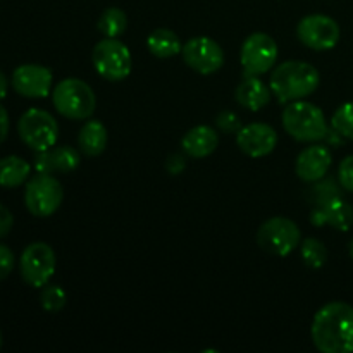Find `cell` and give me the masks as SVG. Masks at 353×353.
<instances>
[{
	"label": "cell",
	"mask_w": 353,
	"mask_h": 353,
	"mask_svg": "<svg viewBox=\"0 0 353 353\" xmlns=\"http://www.w3.org/2000/svg\"><path fill=\"white\" fill-rule=\"evenodd\" d=\"M14 264H16V259H14L12 250L6 245H0V281H3L12 272Z\"/></svg>",
	"instance_id": "cell-30"
},
{
	"label": "cell",
	"mask_w": 353,
	"mask_h": 353,
	"mask_svg": "<svg viewBox=\"0 0 353 353\" xmlns=\"http://www.w3.org/2000/svg\"><path fill=\"white\" fill-rule=\"evenodd\" d=\"M333 162L330 148L326 145L314 143L310 147L303 148L296 157L295 172L302 181L316 183L327 174Z\"/></svg>",
	"instance_id": "cell-15"
},
{
	"label": "cell",
	"mask_w": 353,
	"mask_h": 353,
	"mask_svg": "<svg viewBox=\"0 0 353 353\" xmlns=\"http://www.w3.org/2000/svg\"><path fill=\"white\" fill-rule=\"evenodd\" d=\"M183 61L195 72L203 76L214 74L224 64V52L216 40L209 37H196L183 45Z\"/></svg>",
	"instance_id": "cell-12"
},
{
	"label": "cell",
	"mask_w": 353,
	"mask_h": 353,
	"mask_svg": "<svg viewBox=\"0 0 353 353\" xmlns=\"http://www.w3.org/2000/svg\"><path fill=\"white\" fill-rule=\"evenodd\" d=\"M338 196H341V193L334 179H319L309 192V200L316 207L324 205V203H327L333 199H338Z\"/></svg>",
	"instance_id": "cell-27"
},
{
	"label": "cell",
	"mask_w": 353,
	"mask_h": 353,
	"mask_svg": "<svg viewBox=\"0 0 353 353\" xmlns=\"http://www.w3.org/2000/svg\"><path fill=\"white\" fill-rule=\"evenodd\" d=\"M236 145L248 157H265L274 152L278 145V133L265 123H252L238 131Z\"/></svg>",
	"instance_id": "cell-14"
},
{
	"label": "cell",
	"mask_w": 353,
	"mask_h": 353,
	"mask_svg": "<svg viewBox=\"0 0 353 353\" xmlns=\"http://www.w3.org/2000/svg\"><path fill=\"white\" fill-rule=\"evenodd\" d=\"M92 62L99 76L107 81H123L131 74L133 57L126 45L117 38H103L93 47Z\"/></svg>",
	"instance_id": "cell-5"
},
{
	"label": "cell",
	"mask_w": 353,
	"mask_h": 353,
	"mask_svg": "<svg viewBox=\"0 0 353 353\" xmlns=\"http://www.w3.org/2000/svg\"><path fill=\"white\" fill-rule=\"evenodd\" d=\"M12 224H14L12 212H10L6 205H2V203H0V238L7 236V234L10 233V230H12Z\"/></svg>",
	"instance_id": "cell-31"
},
{
	"label": "cell",
	"mask_w": 353,
	"mask_h": 353,
	"mask_svg": "<svg viewBox=\"0 0 353 353\" xmlns=\"http://www.w3.org/2000/svg\"><path fill=\"white\" fill-rule=\"evenodd\" d=\"M109 141V133H107L105 124L97 119H88L81 126L78 134V147L88 157H97L103 154Z\"/></svg>",
	"instance_id": "cell-20"
},
{
	"label": "cell",
	"mask_w": 353,
	"mask_h": 353,
	"mask_svg": "<svg viewBox=\"0 0 353 353\" xmlns=\"http://www.w3.org/2000/svg\"><path fill=\"white\" fill-rule=\"evenodd\" d=\"M300 255H302L303 264L309 269L319 271L327 262V248L317 238H307L300 243Z\"/></svg>",
	"instance_id": "cell-24"
},
{
	"label": "cell",
	"mask_w": 353,
	"mask_h": 353,
	"mask_svg": "<svg viewBox=\"0 0 353 353\" xmlns=\"http://www.w3.org/2000/svg\"><path fill=\"white\" fill-rule=\"evenodd\" d=\"M338 179H340L341 188L353 193V155H348L341 161L338 168Z\"/></svg>",
	"instance_id": "cell-29"
},
{
	"label": "cell",
	"mask_w": 353,
	"mask_h": 353,
	"mask_svg": "<svg viewBox=\"0 0 353 353\" xmlns=\"http://www.w3.org/2000/svg\"><path fill=\"white\" fill-rule=\"evenodd\" d=\"M64 190L61 181L47 172H38L28 179L24 188V203L34 217H48L61 207Z\"/></svg>",
	"instance_id": "cell-7"
},
{
	"label": "cell",
	"mask_w": 353,
	"mask_h": 353,
	"mask_svg": "<svg viewBox=\"0 0 353 353\" xmlns=\"http://www.w3.org/2000/svg\"><path fill=\"white\" fill-rule=\"evenodd\" d=\"M283 128L296 141L316 143L326 138L327 121L323 110L305 100L290 102L283 110Z\"/></svg>",
	"instance_id": "cell-3"
},
{
	"label": "cell",
	"mask_w": 353,
	"mask_h": 353,
	"mask_svg": "<svg viewBox=\"0 0 353 353\" xmlns=\"http://www.w3.org/2000/svg\"><path fill=\"white\" fill-rule=\"evenodd\" d=\"M0 348H2V333H0Z\"/></svg>",
	"instance_id": "cell-36"
},
{
	"label": "cell",
	"mask_w": 353,
	"mask_h": 353,
	"mask_svg": "<svg viewBox=\"0 0 353 353\" xmlns=\"http://www.w3.org/2000/svg\"><path fill=\"white\" fill-rule=\"evenodd\" d=\"M278 61V43L268 33H254L243 41L240 62L243 76H262Z\"/></svg>",
	"instance_id": "cell-10"
},
{
	"label": "cell",
	"mask_w": 353,
	"mask_h": 353,
	"mask_svg": "<svg viewBox=\"0 0 353 353\" xmlns=\"http://www.w3.org/2000/svg\"><path fill=\"white\" fill-rule=\"evenodd\" d=\"M310 336L323 353L353 352V307L345 302H331L314 316Z\"/></svg>",
	"instance_id": "cell-1"
},
{
	"label": "cell",
	"mask_w": 353,
	"mask_h": 353,
	"mask_svg": "<svg viewBox=\"0 0 353 353\" xmlns=\"http://www.w3.org/2000/svg\"><path fill=\"white\" fill-rule=\"evenodd\" d=\"M234 99H236V102L240 103L243 109L257 112V110L264 109V107L269 105V102H271V86H265L264 83L259 79V76H243L241 83L236 86Z\"/></svg>",
	"instance_id": "cell-18"
},
{
	"label": "cell",
	"mask_w": 353,
	"mask_h": 353,
	"mask_svg": "<svg viewBox=\"0 0 353 353\" xmlns=\"http://www.w3.org/2000/svg\"><path fill=\"white\" fill-rule=\"evenodd\" d=\"M7 86H9V83H7L6 74H3V72L0 71V100L6 99V95H7Z\"/></svg>",
	"instance_id": "cell-34"
},
{
	"label": "cell",
	"mask_w": 353,
	"mask_h": 353,
	"mask_svg": "<svg viewBox=\"0 0 353 353\" xmlns=\"http://www.w3.org/2000/svg\"><path fill=\"white\" fill-rule=\"evenodd\" d=\"M331 128L341 138L353 141V102H347L336 109L331 117Z\"/></svg>",
	"instance_id": "cell-25"
},
{
	"label": "cell",
	"mask_w": 353,
	"mask_h": 353,
	"mask_svg": "<svg viewBox=\"0 0 353 353\" xmlns=\"http://www.w3.org/2000/svg\"><path fill=\"white\" fill-rule=\"evenodd\" d=\"M21 140L34 152L55 147L59 138V124L50 112L43 109H28L17 123Z\"/></svg>",
	"instance_id": "cell-8"
},
{
	"label": "cell",
	"mask_w": 353,
	"mask_h": 353,
	"mask_svg": "<svg viewBox=\"0 0 353 353\" xmlns=\"http://www.w3.org/2000/svg\"><path fill=\"white\" fill-rule=\"evenodd\" d=\"M310 223L319 228L330 224L338 231H348L353 224V207L338 196L324 205L316 207L310 214Z\"/></svg>",
	"instance_id": "cell-17"
},
{
	"label": "cell",
	"mask_w": 353,
	"mask_h": 353,
	"mask_svg": "<svg viewBox=\"0 0 353 353\" xmlns=\"http://www.w3.org/2000/svg\"><path fill=\"white\" fill-rule=\"evenodd\" d=\"M257 243L262 250L276 257H286L302 243V233L288 217L276 216L265 221L257 231Z\"/></svg>",
	"instance_id": "cell-6"
},
{
	"label": "cell",
	"mask_w": 353,
	"mask_h": 353,
	"mask_svg": "<svg viewBox=\"0 0 353 353\" xmlns=\"http://www.w3.org/2000/svg\"><path fill=\"white\" fill-rule=\"evenodd\" d=\"M31 165L17 155H7L0 159V186L2 188H17L30 178Z\"/></svg>",
	"instance_id": "cell-22"
},
{
	"label": "cell",
	"mask_w": 353,
	"mask_h": 353,
	"mask_svg": "<svg viewBox=\"0 0 353 353\" xmlns=\"http://www.w3.org/2000/svg\"><path fill=\"white\" fill-rule=\"evenodd\" d=\"M99 31L105 38H117L126 31L128 28V16L119 7H109L99 17Z\"/></svg>",
	"instance_id": "cell-23"
},
{
	"label": "cell",
	"mask_w": 353,
	"mask_h": 353,
	"mask_svg": "<svg viewBox=\"0 0 353 353\" xmlns=\"http://www.w3.org/2000/svg\"><path fill=\"white\" fill-rule=\"evenodd\" d=\"M52 102L61 116L72 121L90 119L95 112L97 97L88 83L78 78H65L55 85Z\"/></svg>",
	"instance_id": "cell-4"
},
{
	"label": "cell",
	"mask_w": 353,
	"mask_h": 353,
	"mask_svg": "<svg viewBox=\"0 0 353 353\" xmlns=\"http://www.w3.org/2000/svg\"><path fill=\"white\" fill-rule=\"evenodd\" d=\"M147 47L150 54L159 59H171L181 54L183 50L178 34L168 28H159V30L152 31L147 38Z\"/></svg>",
	"instance_id": "cell-21"
},
{
	"label": "cell",
	"mask_w": 353,
	"mask_h": 353,
	"mask_svg": "<svg viewBox=\"0 0 353 353\" xmlns=\"http://www.w3.org/2000/svg\"><path fill=\"white\" fill-rule=\"evenodd\" d=\"M55 264H57V259H55L54 248L43 241H34L28 245L21 255V276L26 285L33 288H43L54 276Z\"/></svg>",
	"instance_id": "cell-9"
},
{
	"label": "cell",
	"mask_w": 353,
	"mask_h": 353,
	"mask_svg": "<svg viewBox=\"0 0 353 353\" xmlns=\"http://www.w3.org/2000/svg\"><path fill=\"white\" fill-rule=\"evenodd\" d=\"M7 134H9V114L6 107L0 105V145L6 141Z\"/></svg>",
	"instance_id": "cell-33"
},
{
	"label": "cell",
	"mask_w": 353,
	"mask_h": 353,
	"mask_svg": "<svg viewBox=\"0 0 353 353\" xmlns=\"http://www.w3.org/2000/svg\"><path fill=\"white\" fill-rule=\"evenodd\" d=\"M40 302H41V307H43L47 312H61L62 309L65 307V303H68V295H65L64 290L61 288V286L57 285H45L43 288H41V293H40Z\"/></svg>",
	"instance_id": "cell-26"
},
{
	"label": "cell",
	"mask_w": 353,
	"mask_h": 353,
	"mask_svg": "<svg viewBox=\"0 0 353 353\" xmlns=\"http://www.w3.org/2000/svg\"><path fill=\"white\" fill-rule=\"evenodd\" d=\"M348 252H350V257H352V261H353V240H352V243H350V248H348Z\"/></svg>",
	"instance_id": "cell-35"
},
{
	"label": "cell",
	"mask_w": 353,
	"mask_h": 353,
	"mask_svg": "<svg viewBox=\"0 0 353 353\" xmlns=\"http://www.w3.org/2000/svg\"><path fill=\"white\" fill-rule=\"evenodd\" d=\"M54 76L45 65L23 64L12 72V88L26 99H45L52 92Z\"/></svg>",
	"instance_id": "cell-13"
},
{
	"label": "cell",
	"mask_w": 353,
	"mask_h": 353,
	"mask_svg": "<svg viewBox=\"0 0 353 353\" xmlns=\"http://www.w3.org/2000/svg\"><path fill=\"white\" fill-rule=\"evenodd\" d=\"M219 147V134L210 126H195L183 137L181 148L193 159L209 157Z\"/></svg>",
	"instance_id": "cell-19"
},
{
	"label": "cell",
	"mask_w": 353,
	"mask_h": 353,
	"mask_svg": "<svg viewBox=\"0 0 353 353\" xmlns=\"http://www.w3.org/2000/svg\"><path fill=\"white\" fill-rule=\"evenodd\" d=\"M79 152L76 148L62 145V147H52L48 150L37 152L34 155V169L37 172H47V174H69L79 168Z\"/></svg>",
	"instance_id": "cell-16"
},
{
	"label": "cell",
	"mask_w": 353,
	"mask_h": 353,
	"mask_svg": "<svg viewBox=\"0 0 353 353\" xmlns=\"http://www.w3.org/2000/svg\"><path fill=\"white\" fill-rule=\"evenodd\" d=\"M185 157H181V155L174 154L169 157V161L165 162V169L169 171V174L176 176V174H181L183 171H185Z\"/></svg>",
	"instance_id": "cell-32"
},
{
	"label": "cell",
	"mask_w": 353,
	"mask_h": 353,
	"mask_svg": "<svg viewBox=\"0 0 353 353\" xmlns=\"http://www.w3.org/2000/svg\"><path fill=\"white\" fill-rule=\"evenodd\" d=\"M296 37L310 50L326 52L336 47L341 30L333 17L324 14H310L299 23Z\"/></svg>",
	"instance_id": "cell-11"
},
{
	"label": "cell",
	"mask_w": 353,
	"mask_h": 353,
	"mask_svg": "<svg viewBox=\"0 0 353 353\" xmlns=\"http://www.w3.org/2000/svg\"><path fill=\"white\" fill-rule=\"evenodd\" d=\"M319 71L303 61H288L272 71L269 86L278 102L290 103L303 100L319 88Z\"/></svg>",
	"instance_id": "cell-2"
},
{
	"label": "cell",
	"mask_w": 353,
	"mask_h": 353,
	"mask_svg": "<svg viewBox=\"0 0 353 353\" xmlns=\"http://www.w3.org/2000/svg\"><path fill=\"white\" fill-rule=\"evenodd\" d=\"M216 126H217V130L224 134L238 133V131L243 128L241 126V119L238 117V114L231 112V110H223V112L217 114Z\"/></svg>",
	"instance_id": "cell-28"
}]
</instances>
